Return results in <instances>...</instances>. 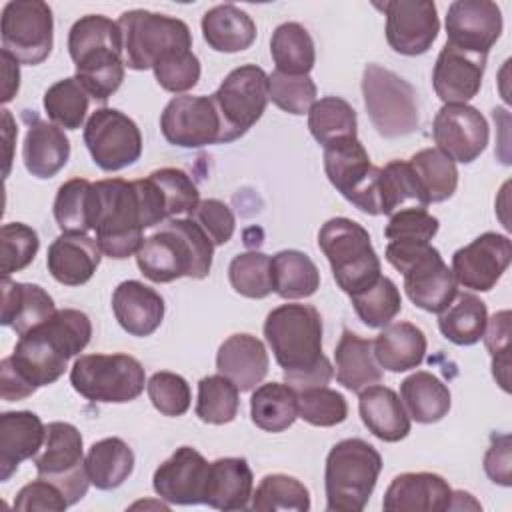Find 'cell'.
<instances>
[{
  "label": "cell",
  "mask_w": 512,
  "mask_h": 512,
  "mask_svg": "<svg viewBox=\"0 0 512 512\" xmlns=\"http://www.w3.org/2000/svg\"><path fill=\"white\" fill-rule=\"evenodd\" d=\"M40 240L34 228L22 222H8L0 228V272L10 276L24 270L36 256Z\"/></svg>",
  "instance_id": "51"
},
{
  "label": "cell",
  "mask_w": 512,
  "mask_h": 512,
  "mask_svg": "<svg viewBox=\"0 0 512 512\" xmlns=\"http://www.w3.org/2000/svg\"><path fill=\"white\" fill-rule=\"evenodd\" d=\"M502 34V12L490 0H456L446 14V44L488 56Z\"/></svg>",
  "instance_id": "20"
},
{
  "label": "cell",
  "mask_w": 512,
  "mask_h": 512,
  "mask_svg": "<svg viewBox=\"0 0 512 512\" xmlns=\"http://www.w3.org/2000/svg\"><path fill=\"white\" fill-rule=\"evenodd\" d=\"M268 364L266 346L252 334L228 336L216 354L218 374L232 380L240 392L256 388L268 374Z\"/></svg>",
  "instance_id": "27"
},
{
  "label": "cell",
  "mask_w": 512,
  "mask_h": 512,
  "mask_svg": "<svg viewBox=\"0 0 512 512\" xmlns=\"http://www.w3.org/2000/svg\"><path fill=\"white\" fill-rule=\"evenodd\" d=\"M70 158V140L60 126L34 116L28 126L22 160L26 170L36 178H52Z\"/></svg>",
  "instance_id": "32"
},
{
  "label": "cell",
  "mask_w": 512,
  "mask_h": 512,
  "mask_svg": "<svg viewBox=\"0 0 512 512\" xmlns=\"http://www.w3.org/2000/svg\"><path fill=\"white\" fill-rule=\"evenodd\" d=\"M452 488L434 472L398 474L386 488L382 508L388 512H444L450 510Z\"/></svg>",
  "instance_id": "23"
},
{
  "label": "cell",
  "mask_w": 512,
  "mask_h": 512,
  "mask_svg": "<svg viewBox=\"0 0 512 512\" xmlns=\"http://www.w3.org/2000/svg\"><path fill=\"white\" fill-rule=\"evenodd\" d=\"M402 404L408 416L420 424H434L442 420L450 410L448 386L426 370H416L400 384Z\"/></svg>",
  "instance_id": "37"
},
{
  "label": "cell",
  "mask_w": 512,
  "mask_h": 512,
  "mask_svg": "<svg viewBox=\"0 0 512 512\" xmlns=\"http://www.w3.org/2000/svg\"><path fill=\"white\" fill-rule=\"evenodd\" d=\"M350 300L358 318L368 328H384L402 310L400 290L388 276H380L368 288L352 294Z\"/></svg>",
  "instance_id": "47"
},
{
  "label": "cell",
  "mask_w": 512,
  "mask_h": 512,
  "mask_svg": "<svg viewBox=\"0 0 512 512\" xmlns=\"http://www.w3.org/2000/svg\"><path fill=\"white\" fill-rule=\"evenodd\" d=\"M92 336L90 318L76 308L56 310L46 322L22 334L14 352L0 362V396L18 402L40 386L54 384L68 360L80 354Z\"/></svg>",
  "instance_id": "1"
},
{
  "label": "cell",
  "mask_w": 512,
  "mask_h": 512,
  "mask_svg": "<svg viewBox=\"0 0 512 512\" xmlns=\"http://www.w3.org/2000/svg\"><path fill=\"white\" fill-rule=\"evenodd\" d=\"M102 258V250L96 238L84 232H62L46 254V266L52 278L64 286L86 284Z\"/></svg>",
  "instance_id": "24"
},
{
  "label": "cell",
  "mask_w": 512,
  "mask_h": 512,
  "mask_svg": "<svg viewBox=\"0 0 512 512\" xmlns=\"http://www.w3.org/2000/svg\"><path fill=\"white\" fill-rule=\"evenodd\" d=\"M268 98L288 114H308L316 102V84L310 76H288L278 70L268 74Z\"/></svg>",
  "instance_id": "52"
},
{
  "label": "cell",
  "mask_w": 512,
  "mask_h": 512,
  "mask_svg": "<svg viewBox=\"0 0 512 512\" xmlns=\"http://www.w3.org/2000/svg\"><path fill=\"white\" fill-rule=\"evenodd\" d=\"M364 106L372 126L384 138H400L418 130L416 90L396 72L368 64L362 74Z\"/></svg>",
  "instance_id": "9"
},
{
  "label": "cell",
  "mask_w": 512,
  "mask_h": 512,
  "mask_svg": "<svg viewBox=\"0 0 512 512\" xmlns=\"http://www.w3.org/2000/svg\"><path fill=\"white\" fill-rule=\"evenodd\" d=\"M90 104V94L76 76L54 82L44 92V110L48 118L66 130H78L84 124Z\"/></svg>",
  "instance_id": "45"
},
{
  "label": "cell",
  "mask_w": 512,
  "mask_h": 512,
  "mask_svg": "<svg viewBox=\"0 0 512 512\" xmlns=\"http://www.w3.org/2000/svg\"><path fill=\"white\" fill-rule=\"evenodd\" d=\"M208 466L210 462L196 448L180 446L156 468L152 476L154 492L170 504H204Z\"/></svg>",
  "instance_id": "21"
},
{
  "label": "cell",
  "mask_w": 512,
  "mask_h": 512,
  "mask_svg": "<svg viewBox=\"0 0 512 512\" xmlns=\"http://www.w3.org/2000/svg\"><path fill=\"white\" fill-rule=\"evenodd\" d=\"M202 36L216 52H242L256 40V24L242 8L218 4L202 16Z\"/></svg>",
  "instance_id": "35"
},
{
  "label": "cell",
  "mask_w": 512,
  "mask_h": 512,
  "mask_svg": "<svg viewBox=\"0 0 512 512\" xmlns=\"http://www.w3.org/2000/svg\"><path fill=\"white\" fill-rule=\"evenodd\" d=\"M270 54L276 70L288 76H308L316 62L314 40L298 22H284L272 32Z\"/></svg>",
  "instance_id": "42"
},
{
  "label": "cell",
  "mask_w": 512,
  "mask_h": 512,
  "mask_svg": "<svg viewBox=\"0 0 512 512\" xmlns=\"http://www.w3.org/2000/svg\"><path fill=\"white\" fill-rule=\"evenodd\" d=\"M160 188L164 204H166V216L176 218L178 214H192V210L200 202L198 186L192 182V178L180 170V168H160L148 174Z\"/></svg>",
  "instance_id": "53"
},
{
  "label": "cell",
  "mask_w": 512,
  "mask_h": 512,
  "mask_svg": "<svg viewBox=\"0 0 512 512\" xmlns=\"http://www.w3.org/2000/svg\"><path fill=\"white\" fill-rule=\"evenodd\" d=\"M160 130L170 144L180 148L228 144L212 96H174L160 114Z\"/></svg>",
  "instance_id": "16"
},
{
  "label": "cell",
  "mask_w": 512,
  "mask_h": 512,
  "mask_svg": "<svg viewBox=\"0 0 512 512\" xmlns=\"http://www.w3.org/2000/svg\"><path fill=\"white\" fill-rule=\"evenodd\" d=\"M254 474L244 458H218L208 466L204 504L216 510H244L252 500Z\"/></svg>",
  "instance_id": "28"
},
{
  "label": "cell",
  "mask_w": 512,
  "mask_h": 512,
  "mask_svg": "<svg viewBox=\"0 0 512 512\" xmlns=\"http://www.w3.org/2000/svg\"><path fill=\"white\" fill-rule=\"evenodd\" d=\"M358 394L360 418L368 432L382 442H400L410 434V416L392 388L372 384Z\"/></svg>",
  "instance_id": "29"
},
{
  "label": "cell",
  "mask_w": 512,
  "mask_h": 512,
  "mask_svg": "<svg viewBox=\"0 0 512 512\" xmlns=\"http://www.w3.org/2000/svg\"><path fill=\"white\" fill-rule=\"evenodd\" d=\"M296 394H298V418H302L312 426L330 428L344 422L348 416L346 398L328 386H316Z\"/></svg>",
  "instance_id": "50"
},
{
  "label": "cell",
  "mask_w": 512,
  "mask_h": 512,
  "mask_svg": "<svg viewBox=\"0 0 512 512\" xmlns=\"http://www.w3.org/2000/svg\"><path fill=\"white\" fill-rule=\"evenodd\" d=\"M272 288L284 300L308 298L320 288V272L300 250H280L270 258Z\"/></svg>",
  "instance_id": "40"
},
{
  "label": "cell",
  "mask_w": 512,
  "mask_h": 512,
  "mask_svg": "<svg viewBox=\"0 0 512 512\" xmlns=\"http://www.w3.org/2000/svg\"><path fill=\"white\" fill-rule=\"evenodd\" d=\"M76 64V80L90 98L106 102L124 80V50L120 46H94L70 56Z\"/></svg>",
  "instance_id": "31"
},
{
  "label": "cell",
  "mask_w": 512,
  "mask_h": 512,
  "mask_svg": "<svg viewBox=\"0 0 512 512\" xmlns=\"http://www.w3.org/2000/svg\"><path fill=\"white\" fill-rule=\"evenodd\" d=\"M318 246L330 262L334 280L348 296L374 284L380 274V258L368 230L344 216L330 218L318 232Z\"/></svg>",
  "instance_id": "7"
},
{
  "label": "cell",
  "mask_w": 512,
  "mask_h": 512,
  "mask_svg": "<svg viewBox=\"0 0 512 512\" xmlns=\"http://www.w3.org/2000/svg\"><path fill=\"white\" fill-rule=\"evenodd\" d=\"M146 392L152 406L164 416L178 418L186 414L190 408V384L176 372H154L146 382Z\"/></svg>",
  "instance_id": "54"
},
{
  "label": "cell",
  "mask_w": 512,
  "mask_h": 512,
  "mask_svg": "<svg viewBox=\"0 0 512 512\" xmlns=\"http://www.w3.org/2000/svg\"><path fill=\"white\" fill-rule=\"evenodd\" d=\"M484 344L492 356V374L504 392L510 390L508 374H510V312L500 310L492 318L486 320L484 328Z\"/></svg>",
  "instance_id": "57"
},
{
  "label": "cell",
  "mask_w": 512,
  "mask_h": 512,
  "mask_svg": "<svg viewBox=\"0 0 512 512\" xmlns=\"http://www.w3.org/2000/svg\"><path fill=\"white\" fill-rule=\"evenodd\" d=\"M2 316L0 324L10 326L18 336L46 322L54 312L52 296L38 284L14 282L2 276Z\"/></svg>",
  "instance_id": "30"
},
{
  "label": "cell",
  "mask_w": 512,
  "mask_h": 512,
  "mask_svg": "<svg viewBox=\"0 0 512 512\" xmlns=\"http://www.w3.org/2000/svg\"><path fill=\"white\" fill-rule=\"evenodd\" d=\"M2 122H4V130H2V134H4V142H6V168H4V174L8 176V172H10V162H12V140L16 138V134H18V130H16V126H14V120H12V114H10V110H2Z\"/></svg>",
  "instance_id": "62"
},
{
  "label": "cell",
  "mask_w": 512,
  "mask_h": 512,
  "mask_svg": "<svg viewBox=\"0 0 512 512\" xmlns=\"http://www.w3.org/2000/svg\"><path fill=\"white\" fill-rule=\"evenodd\" d=\"M386 14V40L404 56H418L434 44L440 20L432 0H388L380 6Z\"/></svg>",
  "instance_id": "18"
},
{
  "label": "cell",
  "mask_w": 512,
  "mask_h": 512,
  "mask_svg": "<svg viewBox=\"0 0 512 512\" xmlns=\"http://www.w3.org/2000/svg\"><path fill=\"white\" fill-rule=\"evenodd\" d=\"M92 230L102 254L122 260L138 252L144 242L134 182L108 178L92 182Z\"/></svg>",
  "instance_id": "4"
},
{
  "label": "cell",
  "mask_w": 512,
  "mask_h": 512,
  "mask_svg": "<svg viewBox=\"0 0 512 512\" xmlns=\"http://www.w3.org/2000/svg\"><path fill=\"white\" fill-rule=\"evenodd\" d=\"M264 336L284 382L296 392L326 386L334 368L322 354V318L310 304H282L268 312Z\"/></svg>",
  "instance_id": "2"
},
{
  "label": "cell",
  "mask_w": 512,
  "mask_h": 512,
  "mask_svg": "<svg viewBox=\"0 0 512 512\" xmlns=\"http://www.w3.org/2000/svg\"><path fill=\"white\" fill-rule=\"evenodd\" d=\"M356 112L338 96H324L308 110V128L314 140L322 146L356 136Z\"/></svg>",
  "instance_id": "43"
},
{
  "label": "cell",
  "mask_w": 512,
  "mask_h": 512,
  "mask_svg": "<svg viewBox=\"0 0 512 512\" xmlns=\"http://www.w3.org/2000/svg\"><path fill=\"white\" fill-rule=\"evenodd\" d=\"M116 22L122 32L124 64L132 70H148L172 52L192 50L190 28L180 18L150 10H128Z\"/></svg>",
  "instance_id": "8"
},
{
  "label": "cell",
  "mask_w": 512,
  "mask_h": 512,
  "mask_svg": "<svg viewBox=\"0 0 512 512\" xmlns=\"http://www.w3.org/2000/svg\"><path fill=\"white\" fill-rule=\"evenodd\" d=\"M324 172L330 184L358 210L370 216L382 214L380 168L372 166L356 136L324 146Z\"/></svg>",
  "instance_id": "11"
},
{
  "label": "cell",
  "mask_w": 512,
  "mask_h": 512,
  "mask_svg": "<svg viewBox=\"0 0 512 512\" xmlns=\"http://www.w3.org/2000/svg\"><path fill=\"white\" fill-rule=\"evenodd\" d=\"M334 358L336 380L352 392H360L382 380V370L374 358L372 340L368 338L344 330L336 344Z\"/></svg>",
  "instance_id": "36"
},
{
  "label": "cell",
  "mask_w": 512,
  "mask_h": 512,
  "mask_svg": "<svg viewBox=\"0 0 512 512\" xmlns=\"http://www.w3.org/2000/svg\"><path fill=\"white\" fill-rule=\"evenodd\" d=\"M252 422L264 432H284L298 418V394L286 382L256 386L250 398Z\"/></svg>",
  "instance_id": "39"
},
{
  "label": "cell",
  "mask_w": 512,
  "mask_h": 512,
  "mask_svg": "<svg viewBox=\"0 0 512 512\" xmlns=\"http://www.w3.org/2000/svg\"><path fill=\"white\" fill-rule=\"evenodd\" d=\"M438 218L424 206H410L390 214L384 234L390 242H430L438 232Z\"/></svg>",
  "instance_id": "55"
},
{
  "label": "cell",
  "mask_w": 512,
  "mask_h": 512,
  "mask_svg": "<svg viewBox=\"0 0 512 512\" xmlns=\"http://www.w3.org/2000/svg\"><path fill=\"white\" fill-rule=\"evenodd\" d=\"M382 470L380 452L362 438L336 442L326 456V510L360 512L370 500Z\"/></svg>",
  "instance_id": "5"
},
{
  "label": "cell",
  "mask_w": 512,
  "mask_h": 512,
  "mask_svg": "<svg viewBox=\"0 0 512 512\" xmlns=\"http://www.w3.org/2000/svg\"><path fill=\"white\" fill-rule=\"evenodd\" d=\"M268 74L256 64L234 68L212 94L228 142L244 136L264 114L268 104Z\"/></svg>",
  "instance_id": "13"
},
{
  "label": "cell",
  "mask_w": 512,
  "mask_h": 512,
  "mask_svg": "<svg viewBox=\"0 0 512 512\" xmlns=\"http://www.w3.org/2000/svg\"><path fill=\"white\" fill-rule=\"evenodd\" d=\"M484 68L486 56L470 54L444 44L432 70V86L436 96L444 104H466L478 94Z\"/></svg>",
  "instance_id": "22"
},
{
  "label": "cell",
  "mask_w": 512,
  "mask_h": 512,
  "mask_svg": "<svg viewBox=\"0 0 512 512\" xmlns=\"http://www.w3.org/2000/svg\"><path fill=\"white\" fill-rule=\"evenodd\" d=\"M84 144L98 168L118 172L134 164L142 154L138 124L116 108H98L84 126Z\"/></svg>",
  "instance_id": "15"
},
{
  "label": "cell",
  "mask_w": 512,
  "mask_h": 512,
  "mask_svg": "<svg viewBox=\"0 0 512 512\" xmlns=\"http://www.w3.org/2000/svg\"><path fill=\"white\" fill-rule=\"evenodd\" d=\"M134 470V452L122 438H102L88 448L86 472L98 490L122 486Z\"/></svg>",
  "instance_id": "38"
},
{
  "label": "cell",
  "mask_w": 512,
  "mask_h": 512,
  "mask_svg": "<svg viewBox=\"0 0 512 512\" xmlns=\"http://www.w3.org/2000/svg\"><path fill=\"white\" fill-rule=\"evenodd\" d=\"M2 72H4V86H2V102H10L18 88H20V68H18V60L8 54L6 50H2Z\"/></svg>",
  "instance_id": "61"
},
{
  "label": "cell",
  "mask_w": 512,
  "mask_h": 512,
  "mask_svg": "<svg viewBox=\"0 0 512 512\" xmlns=\"http://www.w3.org/2000/svg\"><path fill=\"white\" fill-rule=\"evenodd\" d=\"M0 34L2 50L22 64L36 66L52 52V8L42 0H12L2 8Z\"/></svg>",
  "instance_id": "14"
},
{
  "label": "cell",
  "mask_w": 512,
  "mask_h": 512,
  "mask_svg": "<svg viewBox=\"0 0 512 512\" xmlns=\"http://www.w3.org/2000/svg\"><path fill=\"white\" fill-rule=\"evenodd\" d=\"M54 218L62 232L92 230V182L86 178L64 182L56 192Z\"/></svg>",
  "instance_id": "46"
},
{
  "label": "cell",
  "mask_w": 512,
  "mask_h": 512,
  "mask_svg": "<svg viewBox=\"0 0 512 512\" xmlns=\"http://www.w3.org/2000/svg\"><path fill=\"white\" fill-rule=\"evenodd\" d=\"M112 310L122 330L138 338L156 332L164 320L162 296L138 280H124L114 288Z\"/></svg>",
  "instance_id": "26"
},
{
  "label": "cell",
  "mask_w": 512,
  "mask_h": 512,
  "mask_svg": "<svg viewBox=\"0 0 512 512\" xmlns=\"http://www.w3.org/2000/svg\"><path fill=\"white\" fill-rule=\"evenodd\" d=\"M212 256V240L192 218H170L144 238L136 252V264L148 280L166 284L182 276L206 278Z\"/></svg>",
  "instance_id": "3"
},
{
  "label": "cell",
  "mask_w": 512,
  "mask_h": 512,
  "mask_svg": "<svg viewBox=\"0 0 512 512\" xmlns=\"http://www.w3.org/2000/svg\"><path fill=\"white\" fill-rule=\"evenodd\" d=\"M68 502L58 486L38 476V480L28 482L20 488L14 500V510L20 512H34V510H66Z\"/></svg>",
  "instance_id": "59"
},
{
  "label": "cell",
  "mask_w": 512,
  "mask_h": 512,
  "mask_svg": "<svg viewBox=\"0 0 512 512\" xmlns=\"http://www.w3.org/2000/svg\"><path fill=\"white\" fill-rule=\"evenodd\" d=\"M436 148L454 162H474L488 144V122L470 104H444L432 124Z\"/></svg>",
  "instance_id": "19"
},
{
  "label": "cell",
  "mask_w": 512,
  "mask_h": 512,
  "mask_svg": "<svg viewBox=\"0 0 512 512\" xmlns=\"http://www.w3.org/2000/svg\"><path fill=\"white\" fill-rule=\"evenodd\" d=\"M486 320L488 310L478 296L456 292L454 300L438 314V328L446 340L458 346H472L482 338Z\"/></svg>",
  "instance_id": "41"
},
{
  "label": "cell",
  "mask_w": 512,
  "mask_h": 512,
  "mask_svg": "<svg viewBox=\"0 0 512 512\" xmlns=\"http://www.w3.org/2000/svg\"><path fill=\"white\" fill-rule=\"evenodd\" d=\"M46 426L30 410L0 414V480L6 482L22 460L36 458L44 446Z\"/></svg>",
  "instance_id": "25"
},
{
  "label": "cell",
  "mask_w": 512,
  "mask_h": 512,
  "mask_svg": "<svg viewBox=\"0 0 512 512\" xmlns=\"http://www.w3.org/2000/svg\"><path fill=\"white\" fill-rule=\"evenodd\" d=\"M510 436L502 434V436H492V444L484 454V472L488 474V478L494 484L500 486H510L512 484V476H510Z\"/></svg>",
  "instance_id": "60"
},
{
  "label": "cell",
  "mask_w": 512,
  "mask_h": 512,
  "mask_svg": "<svg viewBox=\"0 0 512 512\" xmlns=\"http://www.w3.org/2000/svg\"><path fill=\"white\" fill-rule=\"evenodd\" d=\"M386 260L402 272L406 296L414 306L440 314L454 300L458 282L430 242H388Z\"/></svg>",
  "instance_id": "6"
},
{
  "label": "cell",
  "mask_w": 512,
  "mask_h": 512,
  "mask_svg": "<svg viewBox=\"0 0 512 512\" xmlns=\"http://www.w3.org/2000/svg\"><path fill=\"white\" fill-rule=\"evenodd\" d=\"M70 384L90 402L124 404L144 392L146 374L130 354H84L70 368Z\"/></svg>",
  "instance_id": "10"
},
{
  "label": "cell",
  "mask_w": 512,
  "mask_h": 512,
  "mask_svg": "<svg viewBox=\"0 0 512 512\" xmlns=\"http://www.w3.org/2000/svg\"><path fill=\"white\" fill-rule=\"evenodd\" d=\"M512 260V242L504 234L484 232L452 256V274L468 290L488 292Z\"/></svg>",
  "instance_id": "17"
},
{
  "label": "cell",
  "mask_w": 512,
  "mask_h": 512,
  "mask_svg": "<svg viewBox=\"0 0 512 512\" xmlns=\"http://www.w3.org/2000/svg\"><path fill=\"white\" fill-rule=\"evenodd\" d=\"M238 388L222 374L204 376L198 382L196 416L206 424H228L236 418L240 408Z\"/></svg>",
  "instance_id": "48"
},
{
  "label": "cell",
  "mask_w": 512,
  "mask_h": 512,
  "mask_svg": "<svg viewBox=\"0 0 512 512\" xmlns=\"http://www.w3.org/2000/svg\"><path fill=\"white\" fill-rule=\"evenodd\" d=\"M190 218L206 232L214 246L226 244L236 228V218L228 204L216 198L200 200L198 206L192 210Z\"/></svg>",
  "instance_id": "58"
},
{
  "label": "cell",
  "mask_w": 512,
  "mask_h": 512,
  "mask_svg": "<svg viewBox=\"0 0 512 512\" xmlns=\"http://www.w3.org/2000/svg\"><path fill=\"white\" fill-rule=\"evenodd\" d=\"M408 168L416 188V202L420 206L448 200L458 186V168L438 148H424L408 160Z\"/></svg>",
  "instance_id": "34"
},
{
  "label": "cell",
  "mask_w": 512,
  "mask_h": 512,
  "mask_svg": "<svg viewBox=\"0 0 512 512\" xmlns=\"http://www.w3.org/2000/svg\"><path fill=\"white\" fill-rule=\"evenodd\" d=\"M40 478L58 486L68 506L82 500L88 492L90 478L82 452V434L70 422L46 424V440L42 452L34 458Z\"/></svg>",
  "instance_id": "12"
},
{
  "label": "cell",
  "mask_w": 512,
  "mask_h": 512,
  "mask_svg": "<svg viewBox=\"0 0 512 512\" xmlns=\"http://www.w3.org/2000/svg\"><path fill=\"white\" fill-rule=\"evenodd\" d=\"M228 278L232 288L246 298H266L272 288V270L270 256L264 252H242L232 258L228 266Z\"/></svg>",
  "instance_id": "49"
},
{
  "label": "cell",
  "mask_w": 512,
  "mask_h": 512,
  "mask_svg": "<svg viewBox=\"0 0 512 512\" xmlns=\"http://www.w3.org/2000/svg\"><path fill=\"white\" fill-rule=\"evenodd\" d=\"M426 346L424 332L412 322H390L372 340L374 358L388 372L418 368L426 356Z\"/></svg>",
  "instance_id": "33"
},
{
  "label": "cell",
  "mask_w": 512,
  "mask_h": 512,
  "mask_svg": "<svg viewBox=\"0 0 512 512\" xmlns=\"http://www.w3.org/2000/svg\"><path fill=\"white\" fill-rule=\"evenodd\" d=\"M250 508L258 512H306L310 510V494L308 488L294 476L266 474L252 492Z\"/></svg>",
  "instance_id": "44"
},
{
  "label": "cell",
  "mask_w": 512,
  "mask_h": 512,
  "mask_svg": "<svg viewBox=\"0 0 512 512\" xmlns=\"http://www.w3.org/2000/svg\"><path fill=\"white\" fill-rule=\"evenodd\" d=\"M156 82L174 94L188 92L200 80V60L192 50H180L164 56L154 64Z\"/></svg>",
  "instance_id": "56"
}]
</instances>
